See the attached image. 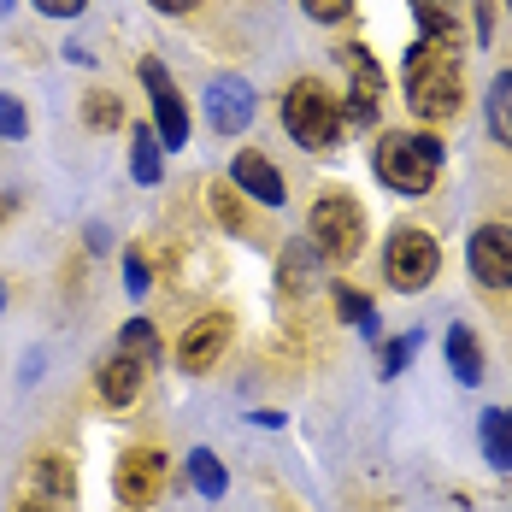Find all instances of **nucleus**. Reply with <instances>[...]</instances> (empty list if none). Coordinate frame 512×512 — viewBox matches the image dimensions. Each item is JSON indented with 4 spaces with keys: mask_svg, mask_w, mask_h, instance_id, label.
Segmentation results:
<instances>
[{
    "mask_svg": "<svg viewBox=\"0 0 512 512\" xmlns=\"http://www.w3.org/2000/svg\"><path fill=\"white\" fill-rule=\"evenodd\" d=\"M460 95H465L460 48L424 36V42L407 53V106L424 118V124H442V118L460 112Z\"/></svg>",
    "mask_w": 512,
    "mask_h": 512,
    "instance_id": "1",
    "label": "nucleus"
},
{
    "mask_svg": "<svg viewBox=\"0 0 512 512\" xmlns=\"http://www.w3.org/2000/svg\"><path fill=\"white\" fill-rule=\"evenodd\" d=\"M377 177L395 189V195H430L436 177H442V142L436 136H383L377 142Z\"/></svg>",
    "mask_w": 512,
    "mask_h": 512,
    "instance_id": "2",
    "label": "nucleus"
},
{
    "mask_svg": "<svg viewBox=\"0 0 512 512\" xmlns=\"http://www.w3.org/2000/svg\"><path fill=\"white\" fill-rule=\"evenodd\" d=\"M283 124H289V136H295L307 154H324V148H336V136H342V106H336V95H330L318 77H301V83L283 95Z\"/></svg>",
    "mask_w": 512,
    "mask_h": 512,
    "instance_id": "3",
    "label": "nucleus"
},
{
    "mask_svg": "<svg viewBox=\"0 0 512 512\" xmlns=\"http://www.w3.org/2000/svg\"><path fill=\"white\" fill-rule=\"evenodd\" d=\"M307 236H312V248L324 259H354L359 248H365V212H359L348 195H318L307 212Z\"/></svg>",
    "mask_w": 512,
    "mask_h": 512,
    "instance_id": "4",
    "label": "nucleus"
},
{
    "mask_svg": "<svg viewBox=\"0 0 512 512\" xmlns=\"http://www.w3.org/2000/svg\"><path fill=\"white\" fill-rule=\"evenodd\" d=\"M389 283L401 289V295H418L424 283H436V271H442V248H436V236L430 230H395V242H389Z\"/></svg>",
    "mask_w": 512,
    "mask_h": 512,
    "instance_id": "5",
    "label": "nucleus"
},
{
    "mask_svg": "<svg viewBox=\"0 0 512 512\" xmlns=\"http://www.w3.org/2000/svg\"><path fill=\"white\" fill-rule=\"evenodd\" d=\"M112 489H118L124 507H154L159 489H165V454L159 448H130L112 471Z\"/></svg>",
    "mask_w": 512,
    "mask_h": 512,
    "instance_id": "6",
    "label": "nucleus"
},
{
    "mask_svg": "<svg viewBox=\"0 0 512 512\" xmlns=\"http://www.w3.org/2000/svg\"><path fill=\"white\" fill-rule=\"evenodd\" d=\"M142 83L154 95V112H159V142L165 148H189V112H183V95L171 83V71L159 59H142Z\"/></svg>",
    "mask_w": 512,
    "mask_h": 512,
    "instance_id": "7",
    "label": "nucleus"
},
{
    "mask_svg": "<svg viewBox=\"0 0 512 512\" xmlns=\"http://www.w3.org/2000/svg\"><path fill=\"white\" fill-rule=\"evenodd\" d=\"M471 277L483 289H512V224H483L471 236Z\"/></svg>",
    "mask_w": 512,
    "mask_h": 512,
    "instance_id": "8",
    "label": "nucleus"
},
{
    "mask_svg": "<svg viewBox=\"0 0 512 512\" xmlns=\"http://www.w3.org/2000/svg\"><path fill=\"white\" fill-rule=\"evenodd\" d=\"M230 318L224 312H206V318H195L189 330H183V342H177V365L189 371V377H201V371H212L218 365V354H224V342H230Z\"/></svg>",
    "mask_w": 512,
    "mask_h": 512,
    "instance_id": "9",
    "label": "nucleus"
},
{
    "mask_svg": "<svg viewBox=\"0 0 512 512\" xmlns=\"http://www.w3.org/2000/svg\"><path fill=\"white\" fill-rule=\"evenodd\" d=\"M206 118H212L218 136H242V130L254 124V89H248L242 77H218V83L206 89Z\"/></svg>",
    "mask_w": 512,
    "mask_h": 512,
    "instance_id": "10",
    "label": "nucleus"
},
{
    "mask_svg": "<svg viewBox=\"0 0 512 512\" xmlns=\"http://www.w3.org/2000/svg\"><path fill=\"white\" fill-rule=\"evenodd\" d=\"M348 59V71H354V83H348V118L354 124H377V101H383V71H377V59L359 48H342Z\"/></svg>",
    "mask_w": 512,
    "mask_h": 512,
    "instance_id": "11",
    "label": "nucleus"
},
{
    "mask_svg": "<svg viewBox=\"0 0 512 512\" xmlns=\"http://www.w3.org/2000/svg\"><path fill=\"white\" fill-rule=\"evenodd\" d=\"M230 177H236V189H248L254 201H265V206H283L289 201V183H283V171L271 165L265 154H236V165H230Z\"/></svg>",
    "mask_w": 512,
    "mask_h": 512,
    "instance_id": "12",
    "label": "nucleus"
},
{
    "mask_svg": "<svg viewBox=\"0 0 512 512\" xmlns=\"http://www.w3.org/2000/svg\"><path fill=\"white\" fill-rule=\"evenodd\" d=\"M142 383H148V365L130 359V354H112L101 365V377H95V389H101L106 407H130V401L142 395Z\"/></svg>",
    "mask_w": 512,
    "mask_h": 512,
    "instance_id": "13",
    "label": "nucleus"
},
{
    "mask_svg": "<svg viewBox=\"0 0 512 512\" xmlns=\"http://www.w3.org/2000/svg\"><path fill=\"white\" fill-rule=\"evenodd\" d=\"M412 12H418L424 36H436V42H460V12H465V0H412Z\"/></svg>",
    "mask_w": 512,
    "mask_h": 512,
    "instance_id": "14",
    "label": "nucleus"
},
{
    "mask_svg": "<svg viewBox=\"0 0 512 512\" xmlns=\"http://www.w3.org/2000/svg\"><path fill=\"white\" fill-rule=\"evenodd\" d=\"M448 365H454L460 383H483V348H477V336H471L465 324L448 330Z\"/></svg>",
    "mask_w": 512,
    "mask_h": 512,
    "instance_id": "15",
    "label": "nucleus"
},
{
    "mask_svg": "<svg viewBox=\"0 0 512 512\" xmlns=\"http://www.w3.org/2000/svg\"><path fill=\"white\" fill-rule=\"evenodd\" d=\"M483 454L501 465V471H512V412L507 407L483 412Z\"/></svg>",
    "mask_w": 512,
    "mask_h": 512,
    "instance_id": "16",
    "label": "nucleus"
},
{
    "mask_svg": "<svg viewBox=\"0 0 512 512\" xmlns=\"http://www.w3.org/2000/svg\"><path fill=\"white\" fill-rule=\"evenodd\" d=\"M118 354H130V359H142L148 371L159 365V330L148 324V318H130L124 330H118Z\"/></svg>",
    "mask_w": 512,
    "mask_h": 512,
    "instance_id": "17",
    "label": "nucleus"
},
{
    "mask_svg": "<svg viewBox=\"0 0 512 512\" xmlns=\"http://www.w3.org/2000/svg\"><path fill=\"white\" fill-rule=\"evenodd\" d=\"M30 477H36V489H42V495H53L59 507H65V501L77 495V477H71V465L59 460V454H48V460H36V465H30Z\"/></svg>",
    "mask_w": 512,
    "mask_h": 512,
    "instance_id": "18",
    "label": "nucleus"
},
{
    "mask_svg": "<svg viewBox=\"0 0 512 512\" xmlns=\"http://www.w3.org/2000/svg\"><path fill=\"white\" fill-rule=\"evenodd\" d=\"M189 483L201 489L206 501H218V495L230 489V477H224V465H218V454H212V448H195V454H189Z\"/></svg>",
    "mask_w": 512,
    "mask_h": 512,
    "instance_id": "19",
    "label": "nucleus"
},
{
    "mask_svg": "<svg viewBox=\"0 0 512 512\" xmlns=\"http://www.w3.org/2000/svg\"><path fill=\"white\" fill-rule=\"evenodd\" d=\"M489 130H495V142L512 148V71H501L489 83Z\"/></svg>",
    "mask_w": 512,
    "mask_h": 512,
    "instance_id": "20",
    "label": "nucleus"
},
{
    "mask_svg": "<svg viewBox=\"0 0 512 512\" xmlns=\"http://www.w3.org/2000/svg\"><path fill=\"white\" fill-rule=\"evenodd\" d=\"M159 148H165V142H159V136L148 130V124H142V130H136V142H130V171H136L142 183H159V171H165Z\"/></svg>",
    "mask_w": 512,
    "mask_h": 512,
    "instance_id": "21",
    "label": "nucleus"
},
{
    "mask_svg": "<svg viewBox=\"0 0 512 512\" xmlns=\"http://www.w3.org/2000/svg\"><path fill=\"white\" fill-rule=\"evenodd\" d=\"M336 312H342V318H348V324H359V330H365V336H371V342H377V336H383V330H377V307H371V301H365V295H354V289H342V283H336Z\"/></svg>",
    "mask_w": 512,
    "mask_h": 512,
    "instance_id": "22",
    "label": "nucleus"
},
{
    "mask_svg": "<svg viewBox=\"0 0 512 512\" xmlns=\"http://www.w3.org/2000/svg\"><path fill=\"white\" fill-rule=\"evenodd\" d=\"M206 201H212V218H218L224 230H248V206L236 201L224 183H218V189H206Z\"/></svg>",
    "mask_w": 512,
    "mask_h": 512,
    "instance_id": "23",
    "label": "nucleus"
},
{
    "mask_svg": "<svg viewBox=\"0 0 512 512\" xmlns=\"http://www.w3.org/2000/svg\"><path fill=\"white\" fill-rule=\"evenodd\" d=\"M312 254H318V248H312ZM307 248H295V254L283 259V271H289V289H295V295H307L312 289V271H318V259H312Z\"/></svg>",
    "mask_w": 512,
    "mask_h": 512,
    "instance_id": "24",
    "label": "nucleus"
},
{
    "mask_svg": "<svg viewBox=\"0 0 512 512\" xmlns=\"http://www.w3.org/2000/svg\"><path fill=\"white\" fill-rule=\"evenodd\" d=\"M124 289H130V295L154 289V265H148V254H142V248H130V254H124Z\"/></svg>",
    "mask_w": 512,
    "mask_h": 512,
    "instance_id": "25",
    "label": "nucleus"
},
{
    "mask_svg": "<svg viewBox=\"0 0 512 512\" xmlns=\"http://www.w3.org/2000/svg\"><path fill=\"white\" fill-rule=\"evenodd\" d=\"M83 118H89L95 130H118V118H124V112H118L112 95H89V101H83Z\"/></svg>",
    "mask_w": 512,
    "mask_h": 512,
    "instance_id": "26",
    "label": "nucleus"
},
{
    "mask_svg": "<svg viewBox=\"0 0 512 512\" xmlns=\"http://www.w3.org/2000/svg\"><path fill=\"white\" fill-rule=\"evenodd\" d=\"M24 130H30V118H24L18 95H0V136H6V142H18Z\"/></svg>",
    "mask_w": 512,
    "mask_h": 512,
    "instance_id": "27",
    "label": "nucleus"
},
{
    "mask_svg": "<svg viewBox=\"0 0 512 512\" xmlns=\"http://www.w3.org/2000/svg\"><path fill=\"white\" fill-rule=\"evenodd\" d=\"M301 6H307V18H318V24H342L354 12V0H301Z\"/></svg>",
    "mask_w": 512,
    "mask_h": 512,
    "instance_id": "28",
    "label": "nucleus"
},
{
    "mask_svg": "<svg viewBox=\"0 0 512 512\" xmlns=\"http://www.w3.org/2000/svg\"><path fill=\"white\" fill-rule=\"evenodd\" d=\"M407 354H412V342H389V348H383V371L401 377V371H407Z\"/></svg>",
    "mask_w": 512,
    "mask_h": 512,
    "instance_id": "29",
    "label": "nucleus"
},
{
    "mask_svg": "<svg viewBox=\"0 0 512 512\" xmlns=\"http://www.w3.org/2000/svg\"><path fill=\"white\" fill-rule=\"evenodd\" d=\"M36 6H42L48 18H77V12H83V0H36Z\"/></svg>",
    "mask_w": 512,
    "mask_h": 512,
    "instance_id": "30",
    "label": "nucleus"
},
{
    "mask_svg": "<svg viewBox=\"0 0 512 512\" xmlns=\"http://www.w3.org/2000/svg\"><path fill=\"white\" fill-rule=\"evenodd\" d=\"M201 0H154V12H165V18H189Z\"/></svg>",
    "mask_w": 512,
    "mask_h": 512,
    "instance_id": "31",
    "label": "nucleus"
},
{
    "mask_svg": "<svg viewBox=\"0 0 512 512\" xmlns=\"http://www.w3.org/2000/svg\"><path fill=\"white\" fill-rule=\"evenodd\" d=\"M6 218H12V195H0V224H6Z\"/></svg>",
    "mask_w": 512,
    "mask_h": 512,
    "instance_id": "32",
    "label": "nucleus"
},
{
    "mask_svg": "<svg viewBox=\"0 0 512 512\" xmlns=\"http://www.w3.org/2000/svg\"><path fill=\"white\" fill-rule=\"evenodd\" d=\"M18 512H53V507H42V501H24V507H18Z\"/></svg>",
    "mask_w": 512,
    "mask_h": 512,
    "instance_id": "33",
    "label": "nucleus"
},
{
    "mask_svg": "<svg viewBox=\"0 0 512 512\" xmlns=\"http://www.w3.org/2000/svg\"><path fill=\"white\" fill-rule=\"evenodd\" d=\"M6 6H12V0H0V12H6Z\"/></svg>",
    "mask_w": 512,
    "mask_h": 512,
    "instance_id": "34",
    "label": "nucleus"
},
{
    "mask_svg": "<svg viewBox=\"0 0 512 512\" xmlns=\"http://www.w3.org/2000/svg\"><path fill=\"white\" fill-rule=\"evenodd\" d=\"M0 307H6V289H0Z\"/></svg>",
    "mask_w": 512,
    "mask_h": 512,
    "instance_id": "35",
    "label": "nucleus"
},
{
    "mask_svg": "<svg viewBox=\"0 0 512 512\" xmlns=\"http://www.w3.org/2000/svg\"><path fill=\"white\" fill-rule=\"evenodd\" d=\"M507 12H512V0H507Z\"/></svg>",
    "mask_w": 512,
    "mask_h": 512,
    "instance_id": "36",
    "label": "nucleus"
}]
</instances>
